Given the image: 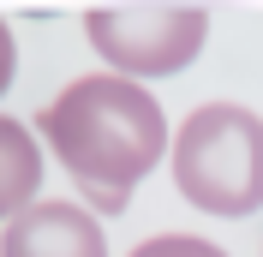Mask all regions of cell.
<instances>
[{"label":"cell","mask_w":263,"mask_h":257,"mask_svg":"<svg viewBox=\"0 0 263 257\" xmlns=\"http://www.w3.org/2000/svg\"><path fill=\"white\" fill-rule=\"evenodd\" d=\"M12 66H18V48H12V30L0 24V96H6V84H12Z\"/></svg>","instance_id":"7"},{"label":"cell","mask_w":263,"mask_h":257,"mask_svg":"<svg viewBox=\"0 0 263 257\" xmlns=\"http://www.w3.org/2000/svg\"><path fill=\"white\" fill-rule=\"evenodd\" d=\"M132 257H228V251L210 240H192V233H162V240H144Z\"/></svg>","instance_id":"6"},{"label":"cell","mask_w":263,"mask_h":257,"mask_svg":"<svg viewBox=\"0 0 263 257\" xmlns=\"http://www.w3.org/2000/svg\"><path fill=\"white\" fill-rule=\"evenodd\" d=\"M36 186H42V150L18 120L0 114V222H12L36 204Z\"/></svg>","instance_id":"5"},{"label":"cell","mask_w":263,"mask_h":257,"mask_svg":"<svg viewBox=\"0 0 263 257\" xmlns=\"http://www.w3.org/2000/svg\"><path fill=\"white\" fill-rule=\"evenodd\" d=\"M0 257H108V240L90 209L60 197V204H30L24 215H12Z\"/></svg>","instance_id":"4"},{"label":"cell","mask_w":263,"mask_h":257,"mask_svg":"<svg viewBox=\"0 0 263 257\" xmlns=\"http://www.w3.org/2000/svg\"><path fill=\"white\" fill-rule=\"evenodd\" d=\"M42 132H48L54 156L66 161V174L78 179L96 204H114V209L132 197V186L167 150L162 102L149 96L144 84L120 78V72L72 78L42 108Z\"/></svg>","instance_id":"1"},{"label":"cell","mask_w":263,"mask_h":257,"mask_svg":"<svg viewBox=\"0 0 263 257\" xmlns=\"http://www.w3.org/2000/svg\"><path fill=\"white\" fill-rule=\"evenodd\" d=\"M174 186L203 215H251L263 204V114L203 102L174 132Z\"/></svg>","instance_id":"2"},{"label":"cell","mask_w":263,"mask_h":257,"mask_svg":"<svg viewBox=\"0 0 263 257\" xmlns=\"http://www.w3.org/2000/svg\"><path fill=\"white\" fill-rule=\"evenodd\" d=\"M84 36L90 48L108 60V72L120 78H167L185 72L210 36L203 6H90L84 12Z\"/></svg>","instance_id":"3"}]
</instances>
